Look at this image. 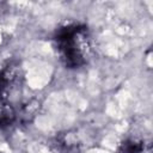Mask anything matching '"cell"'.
Returning a JSON list of instances; mask_svg holds the SVG:
<instances>
[{"label": "cell", "instance_id": "6da1fadb", "mask_svg": "<svg viewBox=\"0 0 153 153\" xmlns=\"http://www.w3.org/2000/svg\"><path fill=\"white\" fill-rule=\"evenodd\" d=\"M56 42L66 66L79 67L86 62L90 44L85 26L71 25L61 29L56 36Z\"/></svg>", "mask_w": 153, "mask_h": 153}]
</instances>
